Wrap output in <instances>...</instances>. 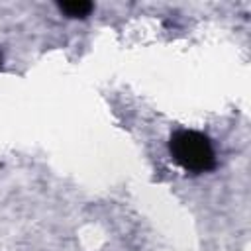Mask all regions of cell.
<instances>
[{
	"label": "cell",
	"instance_id": "cell-3",
	"mask_svg": "<svg viewBox=\"0 0 251 251\" xmlns=\"http://www.w3.org/2000/svg\"><path fill=\"white\" fill-rule=\"evenodd\" d=\"M0 63H2V53H0Z\"/></svg>",
	"mask_w": 251,
	"mask_h": 251
},
{
	"label": "cell",
	"instance_id": "cell-1",
	"mask_svg": "<svg viewBox=\"0 0 251 251\" xmlns=\"http://www.w3.org/2000/svg\"><path fill=\"white\" fill-rule=\"evenodd\" d=\"M171 157L186 173H206L216 167V155L210 139L192 129H180L171 135Z\"/></svg>",
	"mask_w": 251,
	"mask_h": 251
},
{
	"label": "cell",
	"instance_id": "cell-2",
	"mask_svg": "<svg viewBox=\"0 0 251 251\" xmlns=\"http://www.w3.org/2000/svg\"><path fill=\"white\" fill-rule=\"evenodd\" d=\"M92 2L86 0H71V2H59V10L67 18H86L92 12Z\"/></svg>",
	"mask_w": 251,
	"mask_h": 251
}]
</instances>
